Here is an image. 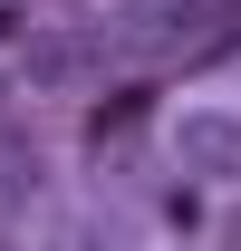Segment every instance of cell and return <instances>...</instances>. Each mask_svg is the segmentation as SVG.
Wrapping results in <instances>:
<instances>
[{"label":"cell","mask_w":241,"mask_h":251,"mask_svg":"<svg viewBox=\"0 0 241 251\" xmlns=\"http://www.w3.org/2000/svg\"><path fill=\"white\" fill-rule=\"evenodd\" d=\"M106 39L96 29H58V39H39L29 49V87H87V77H106Z\"/></svg>","instance_id":"cell-2"},{"label":"cell","mask_w":241,"mask_h":251,"mask_svg":"<svg viewBox=\"0 0 241 251\" xmlns=\"http://www.w3.org/2000/svg\"><path fill=\"white\" fill-rule=\"evenodd\" d=\"M0 164H10V126H0Z\"/></svg>","instance_id":"cell-3"},{"label":"cell","mask_w":241,"mask_h":251,"mask_svg":"<svg viewBox=\"0 0 241 251\" xmlns=\"http://www.w3.org/2000/svg\"><path fill=\"white\" fill-rule=\"evenodd\" d=\"M106 58H222L241 49V0H135L96 20Z\"/></svg>","instance_id":"cell-1"}]
</instances>
